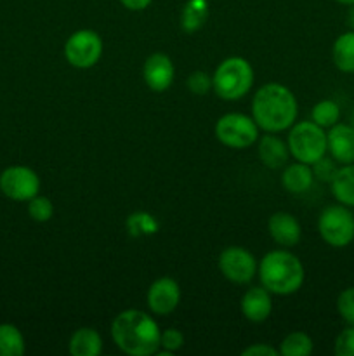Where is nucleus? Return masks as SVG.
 <instances>
[{
  "label": "nucleus",
  "instance_id": "nucleus-7",
  "mask_svg": "<svg viewBox=\"0 0 354 356\" xmlns=\"http://www.w3.org/2000/svg\"><path fill=\"white\" fill-rule=\"evenodd\" d=\"M215 138L228 148L243 149L255 145L259 139V125L245 113H226L215 124Z\"/></svg>",
  "mask_w": 354,
  "mask_h": 356
},
{
  "label": "nucleus",
  "instance_id": "nucleus-22",
  "mask_svg": "<svg viewBox=\"0 0 354 356\" xmlns=\"http://www.w3.org/2000/svg\"><path fill=\"white\" fill-rule=\"evenodd\" d=\"M208 16L207 0H187L184 6L180 23L186 31H196L205 24Z\"/></svg>",
  "mask_w": 354,
  "mask_h": 356
},
{
  "label": "nucleus",
  "instance_id": "nucleus-36",
  "mask_svg": "<svg viewBox=\"0 0 354 356\" xmlns=\"http://www.w3.org/2000/svg\"><path fill=\"white\" fill-rule=\"evenodd\" d=\"M349 124L353 125V127H354V110H353V113H351V120H349Z\"/></svg>",
  "mask_w": 354,
  "mask_h": 356
},
{
  "label": "nucleus",
  "instance_id": "nucleus-8",
  "mask_svg": "<svg viewBox=\"0 0 354 356\" xmlns=\"http://www.w3.org/2000/svg\"><path fill=\"white\" fill-rule=\"evenodd\" d=\"M103 56V40L94 30H78L65 44V58L73 68L89 70Z\"/></svg>",
  "mask_w": 354,
  "mask_h": 356
},
{
  "label": "nucleus",
  "instance_id": "nucleus-1",
  "mask_svg": "<svg viewBox=\"0 0 354 356\" xmlns=\"http://www.w3.org/2000/svg\"><path fill=\"white\" fill-rule=\"evenodd\" d=\"M111 337L121 353L149 356L158 353L162 330L148 313L141 309H125L111 322Z\"/></svg>",
  "mask_w": 354,
  "mask_h": 356
},
{
  "label": "nucleus",
  "instance_id": "nucleus-4",
  "mask_svg": "<svg viewBox=\"0 0 354 356\" xmlns=\"http://www.w3.org/2000/svg\"><path fill=\"white\" fill-rule=\"evenodd\" d=\"M252 65L239 56L224 59L212 75V90L224 101L242 99L252 89Z\"/></svg>",
  "mask_w": 354,
  "mask_h": 356
},
{
  "label": "nucleus",
  "instance_id": "nucleus-9",
  "mask_svg": "<svg viewBox=\"0 0 354 356\" xmlns=\"http://www.w3.org/2000/svg\"><path fill=\"white\" fill-rule=\"evenodd\" d=\"M0 191L14 202H28L40 191V177L31 167L10 165L0 172Z\"/></svg>",
  "mask_w": 354,
  "mask_h": 356
},
{
  "label": "nucleus",
  "instance_id": "nucleus-27",
  "mask_svg": "<svg viewBox=\"0 0 354 356\" xmlns=\"http://www.w3.org/2000/svg\"><path fill=\"white\" fill-rule=\"evenodd\" d=\"M337 312L347 325H354V287L344 289L337 298Z\"/></svg>",
  "mask_w": 354,
  "mask_h": 356
},
{
  "label": "nucleus",
  "instance_id": "nucleus-2",
  "mask_svg": "<svg viewBox=\"0 0 354 356\" xmlns=\"http://www.w3.org/2000/svg\"><path fill=\"white\" fill-rule=\"evenodd\" d=\"M298 104L294 92L283 83H266L252 99V118L264 132H283L295 124Z\"/></svg>",
  "mask_w": 354,
  "mask_h": 356
},
{
  "label": "nucleus",
  "instance_id": "nucleus-20",
  "mask_svg": "<svg viewBox=\"0 0 354 356\" xmlns=\"http://www.w3.org/2000/svg\"><path fill=\"white\" fill-rule=\"evenodd\" d=\"M333 65L342 73H354V30L344 31L332 47Z\"/></svg>",
  "mask_w": 354,
  "mask_h": 356
},
{
  "label": "nucleus",
  "instance_id": "nucleus-11",
  "mask_svg": "<svg viewBox=\"0 0 354 356\" xmlns=\"http://www.w3.org/2000/svg\"><path fill=\"white\" fill-rule=\"evenodd\" d=\"M146 302L153 315H170L180 302V287L174 278L162 277L153 282L146 294Z\"/></svg>",
  "mask_w": 354,
  "mask_h": 356
},
{
  "label": "nucleus",
  "instance_id": "nucleus-6",
  "mask_svg": "<svg viewBox=\"0 0 354 356\" xmlns=\"http://www.w3.org/2000/svg\"><path fill=\"white\" fill-rule=\"evenodd\" d=\"M318 232L323 242L333 249H344L354 242V214L342 204L328 205L318 218Z\"/></svg>",
  "mask_w": 354,
  "mask_h": 356
},
{
  "label": "nucleus",
  "instance_id": "nucleus-5",
  "mask_svg": "<svg viewBox=\"0 0 354 356\" xmlns=\"http://www.w3.org/2000/svg\"><path fill=\"white\" fill-rule=\"evenodd\" d=\"M288 149L297 162L312 165L328 153V149H326V131L312 120L297 122L290 127Z\"/></svg>",
  "mask_w": 354,
  "mask_h": 356
},
{
  "label": "nucleus",
  "instance_id": "nucleus-17",
  "mask_svg": "<svg viewBox=\"0 0 354 356\" xmlns=\"http://www.w3.org/2000/svg\"><path fill=\"white\" fill-rule=\"evenodd\" d=\"M314 183V174L312 167L307 163L294 162L285 165L283 174H281V184L288 193L302 195L309 190Z\"/></svg>",
  "mask_w": 354,
  "mask_h": 356
},
{
  "label": "nucleus",
  "instance_id": "nucleus-10",
  "mask_svg": "<svg viewBox=\"0 0 354 356\" xmlns=\"http://www.w3.org/2000/svg\"><path fill=\"white\" fill-rule=\"evenodd\" d=\"M219 270L233 284H248L257 275L259 264L250 250L239 245H231L219 256Z\"/></svg>",
  "mask_w": 354,
  "mask_h": 356
},
{
  "label": "nucleus",
  "instance_id": "nucleus-24",
  "mask_svg": "<svg viewBox=\"0 0 354 356\" xmlns=\"http://www.w3.org/2000/svg\"><path fill=\"white\" fill-rule=\"evenodd\" d=\"M311 120L319 127L330 129L340 122V106L333 99H323L312 106Z\"/></svg>",
  "mask_w": 354,
  "mask_h": 356
},
{
  "label": "nucleus",
  "instance_id": "nucleus-19",
  "mask_svg": "<svg viewBox=\"0 0 354 356\" xmlns=\"http://www.w3.org/2000/svg\"><path fill=\"white\" fill-rule=\"evenodd\" d=\"M333 198L346 207H354V163L339 165L335 176L330 181Z\"/></svg>",
  "mask_w": 354,
  "mask_h": 356
},
{
  "label": "nucleus",
  "instance_id": "nucleus-12",
  "mask_svg": "<svg viewBox=\"0 0 354 356\" xmlns=\"http://www.w3.org/2000/svg\"><path fill=\"white\" fill-rule=\"evenodd\" d=\"M176 76V68H174L172 59L163 52H155L144 61L142 68V79L146 86L155 92H163L169 89Z\"/></svg>",
  "mask_w": 354,
  "mask_h": 356
},
{
  "label": "nucleus",
  "instance_id": "nucleus-18",
  "mask_svg": "<svg viewBox=\"0 0 354 356\" xmlns=\"http://www.w3.org/2000/svg\"><path fill=\"white\" fill-rule=\"evenodd\" d=\"M71 356H99L103 353V339L92 327H82L69 337L68 344Z\"/></svg>",
  "mask_w": 354,
  "mask_h": 356
},
{
  "label": "nucleus",
  "instance_id": "nucleus-30",
  "mask_svg": "<svg viewBox=\"0 0 354 356\" xmlns=\"http://www.w3.org/2000/svg\"><path fill=\"white\" fill-rule=\"evenodd\" d=\"M333 351L337 356H354V325H349L337 336Z\"/></svg>",
  "mask_w": 354,
  "mask_h": 356
},
{
  "label": "nucleus",
  "instance_id": "nucleus-35",
  "mask_svg": "<svg viewBox=\"0 0 354 356\" xmlns=\"http://www.w3.org/2000/svg\"><path fill=\"white\" fill-rule=\"evenodd\" d=\"M335 2H339V3H342V6L349 7V6H353L354 0H335Z\"/></svg>",
  "mask_w": 354,
  "mask_h": 356
},
{
  "label": "nucleus",
  "instance_id": "nucleus-32",
  "mask_svg": "<svg viewBox=\"0 0 354 356\" xmlns=\"http://www.w3.org/2000/svg\"><path fill=\"white\" fill-rule=\"evenodd\" d=\"M243 356H278L280 351L269 344H252L242 351Z\"/></svg>",
  "mask_w": 354,
  "mask_h": 356
},
{
  "label": "nucleus",
  "instance_id": "nucleus-25",
  "mask_svg": "<svg viewBox=\"0 0 354 356\" xmlns=\"http://www.w3.org/2000/svg\"><path fill=\"white\" fill-rule=\"evenodd\" d=\"M28 214L37 222L51 221L52 214H54V205H52L51 198L44 197V195H35L31 200H28Z\"/></svg>",
  "mask_w": 354,
  "mask_h": 356
},
{
  "label": "nucleus",
  "instance_id": "nucleus-3",
  "mask_svg": "<svg viewBox=\"0 0 354 356\" xmlns=\"http://www.w3.org/2000/svg\"><path fill=\"white\" fill-rule=\"evenodd\" d=\"M257 273H259L260 285L276 296L295 294L301 291L305 280L304 264L288 249L267 252L260 259Z\"/></svg>",
  "mask_w": 354,
  "mask_h": 356
},
{
  "label": "nucleus",
  "instance_id": "nucleus-13",
  "mask_svg": "<svg viewBox=\"0 0 354 356\" xmlns=\"http://www.w3.org/2000/svg\"><path fill=\"white\" fill-rule=\"evenodd\" d=\"M326 149L339 165L354 163V127L351 124H335L326 132Z\"/></svg>",
  "mask_w": 354,
  "mask_h": 356
},
{
  "label": "nucleus",
  "instance_id": "nucleus-14",
  "mask_svg": "<svg viewBox=\"0 0 354 356\" xmlns=\"http://www.w3.org/2000/svg\"><path fill=\"white\" fill-rule=\"evenodd\" d=\"M269 235L278 245L283 249L295 247L302 238V226L294 214L288 212H274L267 221Z\"/></svg>",
  "mask_w": 354,
  "mask_h": 356
},
{
  "label": "nucleus",
  "instance_id": "nucleus-21",
  "mask_svg": "<svg viewBox=\"0 0 354 356\" xmlns=\"http://www.w3.org/2000/svg\"><path fill=\"white\" fill-rule=\"evenodd\" d=\"M24 351L23 332L14 323H0V356H21Z\"/></svg>",
  "mask_w": 354,
  "mask_h": 356
},
{
  "label": "nucleus",
  "instance_id": "nucleus-15",
  "mask_svg": "<svg viewBox=\"0 0 354 356\" xmlns=\"http://www.w3.org/2000/svg\"><path fill=\"white\" fill-rule=\"evenodd\" d=\"M243 316L253 323L266 322L273 313V298L266 287H252L243 294L239 302Z\"/></svg>",
  "mask_w": 354,
  "mask_h": 356
},
{
  "label": "nucleus",
  "instance_id": "nucleus-34",
  "mask_svg": "<svg viewBox=\"0 0 354 356\" xmlns=\"http://www.w3.org/2000/svg\"><path fill=\"white\" fill-rule=\"evenodd\" d=\"M347 24H349L351 30H354V3L349 6V13H347Z\"/></svg>",
  "mask_w": 354,
  "mask_h": 356
},
{
  "label": "nucleus",
  "instance_id": "nucleus-31",
  "mask_svg": "<svg viewBox=\"0 0 354 356\" xmlns=\"http://www.w3.org/2000/svg\"><path fill=\"white\" fill-rule=\"evenodd\" d=\"M183 346H184V336L180 330L177 329L163 330L162 337H160V348H163V351L176 353V351H179Z\"/></svg>",
  "mask_w": 354,
  "mask_h": 356
},
{
  "label": "nucleus",
  "instance_id": "nucleus-33",
  "mask_svg": "<svg viewBox=\"0 0 354 356\" xmlns=\"http://www.w3.org/2000/svg\"><path fill=\"white\" fill-rule=\"evenodd\" d=\"M120 2L128 10H144L148 9L153 0H120Z\"/></svg>",
  "mask_w": 354,
  "mask_h": 356
},
{
  "label": "nucleus",
  "instance_id": "nucleus-16",
  "mask_svg": "<svg viewBox=\"0 0 354 356\" xmlns=\"http://www.w3.org/2000/svg\"><path fill=\"white\" fill-rule=\"evenodd\" d=\"M257 153H259L260 162L269 169H281L288 163L290 149L288 143L278 138L274 132H267L262 138L257 139Z\"/></svg>",
  "mask_w": 354,
  "mask_h": 356
},
{
  "label": "nucleus",
  "instance_id": "nucleus-29",
  "mask_svg": "<svg viewBox=\"0 0 354 356\" xmlns=\"http://www.w3.org/2000/svg\"><path fill=\"white\" fill-rule=\"evenodd\" d=\"M312 174H314V179L323 181V183H330L335 176L337 169H339V163L332 159V156H323L318 162L312 163Z\"/></svg>",
  "mask_w": 354,
  "mask_h": 356
},
{
  "label": "nucleus",
  "instance_id": "nucleus-28",
  "mask_svg": "<svg viewBox=\"0 0 354 356\" xmlns=\"http://www.w3.org/2000/svg\"><path fill=\"white\" fill-rule=\"evenodd\" d=\"M186 86L196 96H205V94H208L212 90V76L207 72L198 70V72H193L187 76Z\"/></svg>",
  "mask_w": 354,
  "mask_h": 356
},
{
  "label": "nucleus",
  "instance_id": "nucleus-26",
  "mask_svg": "<svg viewBox=\"0 0 354 356\" xmlns=\"http://www.w3.org/2000/svg\"><path fill=\"white\" fill-rule=\"evenodd\" d=\"M128 229H130L132 235H149V233H155L158 229V222L153 219V216L146 214V212H137V214H132L127 221Z\"/></svg>",
  "mask_w": 354,
  "mask_h": 356
},
{
  "label": "nucleus",
  "instance_id": "nucleus-23",
  "mask_svg": "<svg viewBox=\"0 0 354 356\" xmlns=\"http://www.w3.org/2000/svg\"><path fill=\"white\" fill-rule=\"evenodd\" d=\"M314 350V343L305 332H292L281 341L280 355L281 356H309Z\"/></svg>",
  "mask_w": 354,
  "mask_h": 356
}]
</instances>
